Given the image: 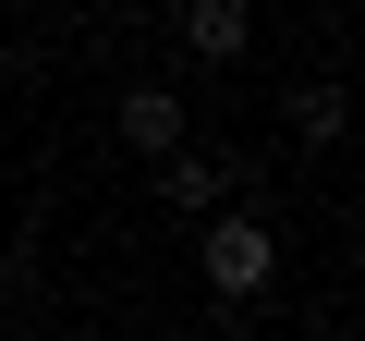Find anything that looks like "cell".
<instances>
[{"instance_id":"5b68a950","label":"cell","mask_w":365,"mask_h":341,"mask_svg":"<svg viewBox=\"0 0 365 341\" xmlns=\"http://www.w3.org/2000/svg\"><path fill=\"white\" fill-rule=\"evenodd\" d=\"M341 122H353V98H341V73H317V86H292V134H304V146H341Z\"/></svg>"},{"instance_id":"277c9868","label":"cell","mask_w":365,"mask_h":341,"mask_svg":"<svg viewBox=\"0 0 365 341\" xmlns=\"http://www.w3.org/2000/svg\"><path fill=\"white\" fill-rule=\"evenodd\" d=\"M244 37H256L244 0H182V49L195 61H244Z\"/></svg>"},{"instance_id":"7a4b0ae2","label":"cell","mask_w":365,"mask_h":341,"mask_svg":"<svg viewBox=\"0 0 365 341\" xmlns=\"http://www.w3.org/2000/svg\"><path fill=\"white\" fill-rule=\"evenodd\" d=\"M110 134H122L134 158H170V146H182V98H170V86H134V98L110 110Z\"/></svg>"},{"instance_id":"6da1fadb","label":"cell","mask_w":365,"mask_h":341,"mask_svg":"<svg viewBox=\"0 0 365 341\" xmlns=\"http://www.w3.org/2000/svg\"><path fill=\"white\" fill-rule=\"evenodd\" d=\"M268 268H280V232H268L256 208H207V232H195V280H207L220 305H256Z\"/></svg>"},{"instance_id":"3957f363","label":"cell","mask_w":365,"mask_h":341,"mask_svg":"<svg viewBox=\"0 0 365 341\" xmlns=\"http://www.w3.org/2000/svg\"><path fill=\"white\" fill-rule=\"evenodd\" d=\"M158 195H170L182 220H207V208L232 195V158H207V146H170V158H158Z\"/></svg>"},{"instance_id":"8992f818","label":"cell","mask_w":365,"mask_h":341,"mask_svg":"<svg viewBox=\"0 0 365 341\" xmlns=\"http://www.w3.org/2000/svg\"><path fill=\"white\" fill-rule=\"evenodd\" d=\"M0 86H13V49H0Z\"/></svg>"}]
</instances>
